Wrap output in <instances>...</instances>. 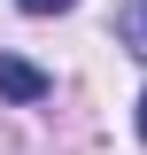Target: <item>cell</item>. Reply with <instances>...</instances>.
Segmentation results:
<instances>
[{
    "mask_svg": "<svg viewBox=\"0 0 147 155\" xmlns=\"http://www.w3.org/2000/svg\"><path fill=\"white\" fill-rule=\"evenodd\" d=\"M0 93H8V101H47V93H54V78L31 70L23 54H0Z\"/></svg>",
    "mask_w": 147,
    "mask_h": 155,
    "instance_id": "cell-1",
    "label": "cell"
},
{
    "mask_svg": "<svg viewBox=\"0 0 147 155\" xmlns=\"http://www.w3.org/2000/svg\"><path fill=\"white\" fill-rule=\"evenodd\" d=\"M124 39H132V54H147V0L124 8Z\"/></svg>",
    "mask_w": 147,
    "mask_h": 155,
    "instance_id": "cell-2",
    "label": "cell"
},
{
    "mask_svg": "<svg viewBox=\"0 0 147 155\" xmlns=\"http://www.w3.org/2000/svg\"><path fill=\"white\" fill-rule=\"evenodd\" d=\"M23 16H62V8H77V0H16Z\"/></svg>",
    "mask_w": 147,
    "mask_h": 155,
    "instance_id": "cell-3",
    "label": "cell"
},
{
    "mask_svg": "<svg viewBox=\"0 0 147 155\" xmlns=\"http://www.w3.org/2000/svg\"><path fill=\"white\" fill-rule=\"evenodd\" d=\"M139 140H147V93H139Z\"/></svg>",
    "mask_w": 147,
    "mask_h": 155,
    "instance_id": "cell-4",
    "label": "cell"
}]
</instances>
